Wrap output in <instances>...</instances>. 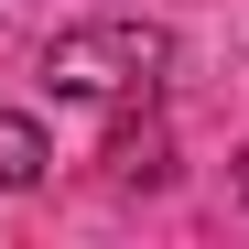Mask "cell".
Segmentation results:
<instances>
[{"instance_id": "6da1fadb", "label": "cell", "mask_w": 249, "mask_h": 249, "mask_svg": "<svg viewBox=\"0 0 249 249\" xmlns=\"http://www.w3.org/2000/svg\"><path fill=\"white\" fill-rule=\"evenodd\" d=\"M162 65H174V33L152 11H98V22H65L44 44V87L54 98H152Z\"/></svg>"}, {"instance_id": "7a4b0ae2", "label": "cell", "mask_w": 249, "mask_h": 249, "mask_svg": "<svg viewBox=\"0 0 249 249\" xmlns=\"http://www.w3.org/2000/svg\"><path fill=\"white\" fill-rule=\"evenodd\" d=\"M54 162V141H44V119H22V108H0V195H22L33 174Z\"/></svg>"}]
</instances>
